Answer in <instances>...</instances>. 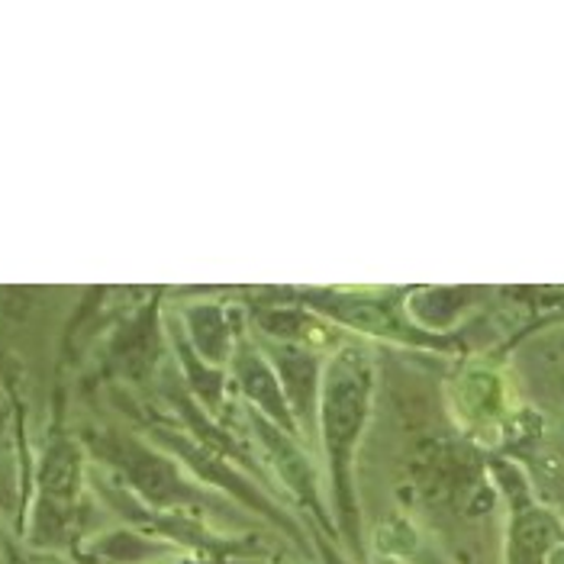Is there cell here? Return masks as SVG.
Returning <instances> with one entry per match:
<instances>
[]
</instances>
